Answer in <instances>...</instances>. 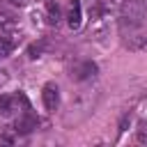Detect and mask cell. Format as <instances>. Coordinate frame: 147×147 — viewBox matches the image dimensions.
<instances>
[{
	"label": "cell",
	"mask_w": 147,
	"mask_h": 147,
	"mask_svg": "<svg viewBox=\"0 0 147 147\" xmlns=\"http://www.w3.org/2000/svg\"><path fill=\"white\" fill-rule=\"evenodd\" d=\"M147 23V0H124L122 7V28L138 30Z\"/></svg>",
	"instance_id": "cell-1"
},
{
	"label": "cell",
	"mask_w": 147,
	"mask_h": 147,
	"mask_svg": "<svg viewBox=\"0 0 147 147\" xmlns=\"http://www.w3.org/2000/svg\"><path fill=\"white\" fill-rule=\"evenodd\" d=\"M41 101H44V108L48 113H55L57 106H60V90L55 83H46L41 87Z\"/></svg>",
	"instance_id": "cell-2"
},
{
	"label": "cell",
	"mask_w": 147,
	"mask_h": 147,
	"mask_svg": "<svg viewBox=\"0 0 147 147\" xmlns=\"http://www.w3.org/2000/svg\"><path fill=\"white\" fill-rule=\"evenodd\" d=\"M96 74H99V67H96L94 62L85 60V62H78V64H74L69 76H71L74 80H87V78H94Z\"/></svg>",
	"instance_id": "cell-3"
},
{
	"label": "cell",
	"mask_w": 147,
	"mask_h": 147,
	"mask_svg": "<svg viewBox=\"0 0 147 147\" xmlns=\"http://www.w3.org/2000/svg\"><path fill=\"white\" fill-rule=\"evenodd\" d=\"M67 23L71 30H78L80 28V21H83V7H80V0H69L67 5Z\"/></svg>",
	"instance_id": "cell-4"
},
{
	"label": "cell",
	"mask_w": 147,
	"mask_h": 147,
	"mask_svg": "<svg viewBox=\"0 0 147 147\" xmlns=\"http://www.w3.org/2000/svg\"><path fill=\"white\" fill-rule=\"evenodd\" d=\"M37 124H39V119H37V117L30 113V108H28V110L23 113V117H18V119H16V126H14V131L25 136V133H32V131L37 129Z\"/></svg>",
	"instance_id": "cell-5"
},
{
	"label": "cell",
	"mask_w": 147,
	"mask_h": 147,
	"mask_svg": "<svg viewBox=\"0 0 147 147\" xmlns=\"http://www.w3.org/2000/svg\"><path fill=\"white\" fill-rule=\"evenodd\" d=\"M16 106H21L16 94H0V117H11L16 113Z\"/></svg>",
	"instance_id": "cell-6"
},
{
	"label": "cell",
	"mask_w": 147,
	"mask_h": 147,
	"mask_svg": "<svg viewBox=\"0 0 147 147\" xmlns=\"http://www.w3.org/2000/svg\"><path fill=\"white\" fill-rule=\"evenodd\" d=\"M46 18L51 25H57L60 18H62V11H60V5L55 0H46Z\"/></svg>",
	"instance_id": "cell-7"
},
{
	"label": "cell",
	"mask_w": 147,
	"mask_h": 147,
	"mask_svg": "<svg viewBox=\"0 0 147 147\" xmlns=\"http://www.w3.org/2000/svg\"><path fill=\"white\" fill-rule=\"evenodd\" d=\"M124 46L131 51H147V34H129Z\"/></svg>",
	"instance_id": "cell-8"
},
{
	"label": "cell",
	"mask_w": 147,
	"mask_h": 147,
	"mask_svg": "<svg viewBox=\"0 0 147 147\" xmlns=\"http://www.w3.org/2000/svg\"><path fill=\"white\" fill-rule=\"evenodd\" d=\"M11 48H14V41H11L5 32H0V57H7V55L11 53Z\"/></svg>",
	"instance_id": "cell-9"
},
{
	"label": "cell",
	"mask_w": 147,
	"mask_h": 147,
	"mask_svg": "<svg viewBox=\"0 0 147 147\" xmlns=\"http://www.w3.org/2000/svg\"><path fill=\"white\" fill-rule=\"evenodd\" d=\"M136 140L147 145V122H140L138 124V131H136Z\"/></svg>",
	"instance_id": "cell-10"
},
{
	"label": "cell",
	"mask_w": 147,
	"mask_h": 147,
	"mask_svg": "<svg viewBox=\"0 0 147 147\" xmlns=\"http://www.w3.org/2000/svg\"><path fill=\"white\" fill-rule=\"evenodd\" d=\"M39 55H41V44H32V46L28 48V57H30V60H37Z\"/></svg>",
	"instance_id": "cell-11"
},
{
	"label": "cell",
	"mask_w": 147,
	"mask_h": 147,
	"mask_svg": "<svg viewBox=\"0 0 147 147\" xmlns=\"http://www.w3.org/2000/svg\"><path fill=\"white\" fill-rule=\"evenodd\" d=\"M129 122H131V117H129V115H124V117H122V122H119V131H126V124H129Z\"/></svg>",
	"instance_id": "cell-12"
},
{
	"label": "cell",
	"mask_w": 147,
	"mask_h": 147,
	"mask_svg": "<svg viewBox=\"0 0 147 147\" xmlns=\"http://www.w3.org/2000/svg\"><path fill=\"white\" fill-rule=\"evenodd\" d=\"M9 2H11V5H16V7H25L30 0H9Z\"/></svg>",
	"instance_id": "cell-13"
},
{
	"label": "cell",
	"mask_w": 147,
	"mask_h": 147,
	"mask_svg": "<svg viewBox=\"0 0 147 147\" xmlns=\"http://www.w3.org/2000/svg\"><path fill=\"white\" fill-rule=\"evenodd\" d=\"M0 140H2V142H14V136H11V133H5Z\"/></svg>",
	"instance_id": "cell-14"
},
{
	"label": "cell",
	"mask_w": 147,
	"mask_h": 147,
	"mask_svg": "<svg viewBox=\"0 0 147 147\" xmlns=\"http://www.w3.org/2000/svg\"><path fill=\"white\" fill-rule=\"evenodd\" d=\"M110 2H124V0H110Z\"/></svg>",
	"instance_id": "cell-15"
}]
</instances>
